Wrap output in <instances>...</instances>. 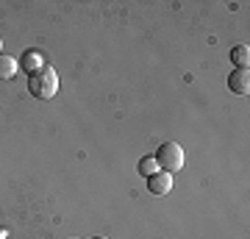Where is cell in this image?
<instances>
[{"label": "cell", "mask_w": 250, "mask_h": 239, "mask_svg": "<svg viewBox=\"0 0 250 239\" xmlns=\"http://www.w3.org/2000/svg\"><path fill=\"white\" fill-rule=\"evenodd\" d=\"M28 92L36 100H50L59 92V75H56V70L50 64H42L36 72L28 75Z\"/></svg>", "instance_id": "cell-1"}, {"label": "cell", "mask_w": 250, "mask_h": 239, "mask_svg": "<svg viewBox=\"0 0 250 239\" xmlns=\"http://www.w3.org/2000/svg\"><path fill=\"white\" fill-rule=\"evenodd\" d=\"M156 164H159L164 173H178L184 167V148L178 142H164L159 151H156Z\"/></svg>", "instance_id": "cell-2"}, {"label": "cell", "mask_w": 250, "mask_h": 239, "mask_svg": "<svg viewBox=\"0 0 250 239\" xmlns=\"http://www.w3.org/2000/svg\"><path fill=\"white\" fill-rule=\"evenodd\" d=\"M170 189H172V175L170 173H153L150 178H147V192L156 197H164V195H170Z\"/></svg>", "instance_id": "cell-3"}, {"label": "cell", "mask_w": 250, "mask_h": 239, "mask_svg": "<svg viewBox=\"0 0 250 239\" xmlns=\"http://www.w3.org/2000/svg\"><path fill=\"white\" fill-rule=\"evenodd\" d=\"M228 89H231L233 95H248L250 92V70L248 67H236L228 75Z\"/></svg>", "instance_id": "cell-4"}, {"label": "cell", "mask_w": 250, "mask_h": 239, "mask_svg": "<svg viewBox=\"0 0 250 239\" xmlns=\"http://www.w3.org/2000/svg\"><path fill=\"white\" fill-rule=\"evenodd\" d=\"M17 70H20V62L14 59V56L0 53V81H11L14 75H17Z\"/></svg>", "instance_id": "cell-5"}, {"label": "cell", "mask_w": 250, "mask_h": 239, "mask_svg": "<svg viewBox=\"0 0 250 239\" xmlns=\"http://www.w3.org/2000/svg\"><path fill=\"white\" fill-rule=\"evenodd\" d=\"M231 62L236 64V67H248L250 64V47L248 44H236L231 50Z\"/></svg>", "instance_id": "cell-6"}, {"label": "cell", "mask_w": 250, "mask_h": 239, "mask_svg": "<svg viewBox=\"0 0 250 239\" xmlns=\"http://www.w3.org/2000/svg\"><path fill=\"white\" fill-rule=\"evenodd\" d=\"M39 67H42V56L36 53V50H28V53L22 56V70H28V75H31V72H36Z\"/></svg>", "instance_id": "cell-7"}, {"label": "cell", "mask_w": 250, "mask_h": 239, "mask_svg": "<svg viewBox=\"0 0 250 239\" xmlns=\"http://www.w3.org/2000/svg\"><path fill=\"white\" fill-rule=\"evenodd\" d=\"M139 173L145 178H150L153 173H159V164H156V156H142L139 159Z\"/></svg>", "instance_id": "cell-8"}, {"label": "cell", "mask_w": 250, "mask_h": 239, "mask_svg": "<svg viewBox=\"0 0 250 239\" xmlns=\"http://www.w3.org/2000/svg\"><path fill=\"white\" fill-rule=\"evenodd\" d=\"M0 239H6V231H0Z\"/></svg>", "instance_id": "cell-9"}, {"label": "cell", "mask_w": 250, "mask_h": 239, "mask_svg": "<svg viewBox=\"0 0 250 239\" xmlns=\"http://www.w3.org/2000/svg\"><path fill=\"white\" fill-rule=\"evenodd\" d=\"M92 239H108V237H92Z\"/></svg>", "instance_id": "cell-10"}]
</instances>
